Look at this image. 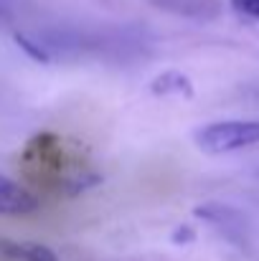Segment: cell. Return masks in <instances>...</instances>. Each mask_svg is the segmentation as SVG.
I'll use <instances>...</instances> for the list:
<instances>
[{
    "instance_id": "2",
    "label": "cell",
    "mask_w": 259,
    "mask_h": 261,
    "mask_svg": "<svg viewBox=\"0 0 259 261\" xmlns=\"http://www.w3.org/2000/svg\"><path fill=\"white\" fill-rule=\"evenodd\" d=\"M41 208V200L18 180L0 173V216H28Z\"/></svg>"
},
{
    "instance_id": "6",
    "label": "cell",
    "mask_w": 259,
    "mask_h": 261,
    "mask_svg": "<svg viewBox=\"0 0 259 261\" xmlns=\"http://www.w3.org/2000/svg\"><path fill=\"white\" fill-rule=\"evenodd\" d=\"M229 3H231V8H234L237 13L259 20V0H229Z\"/></svg>"
},
{
    "instance_id": "5",
    "label": "cell",
    "mask_w": 259,
    "mask_h": 261,
    "mask_svg": "<svg viewBox=\"0 0 259 261\" xmlns=\"http://www.w3.org/2000/svg\"><path fill=\"white\" fill-rule=\"evenodd\" d=\"M15 43H18L31 59H36V61H41V64H49V61H51V56L43 51V46L36 43V41H31L26 33H15Z\"/></svg>"
},
{
    "instance_id": "3",
    "label": "cell",
    "mask_w": 259,
    "mask_h": 261,
    "mask_svg": "<svg viewBox=\"0 0 259 261\" xmlns=\"http://www.w3.org/2000/svg\"><path fill=\"white\" fill-rule=\"evenodd\" d=\"M0 254L10 261H59L56 251L38 241H13L0 239Z\"/></svg>"
},
{
    "instance_id": "1",
    "label": "cell",
    "mask_w": 259,
    "mask_h": 261,
    "mask_svg": "<svg viewBox=\"0 0 259 261\" xmlns=\"http://www.w3.org/2000/svg\"><path fill=\"white\" fill-rule=\"evenodd\" d=\"M193 142L203 155H229L259 145V119H219L198 127Z\"/></svg>"
},
{
    "instance_id": "4",
    "label": "cell",
    "mask_w": 259,
    "mask_h": 261,
    "mask_svg": "<svg viewBox=\"0 0 259 261\" xmlns=\"http://www.w3.org/2000/svg\"><path fill=\"white\" fill-rule=\"evenodd\" d=\"M150 91L155 96H183V99H191L193 96V82L180 74V71H163L160 76L153 79Z\"/></svg>"
}]
</instances>
